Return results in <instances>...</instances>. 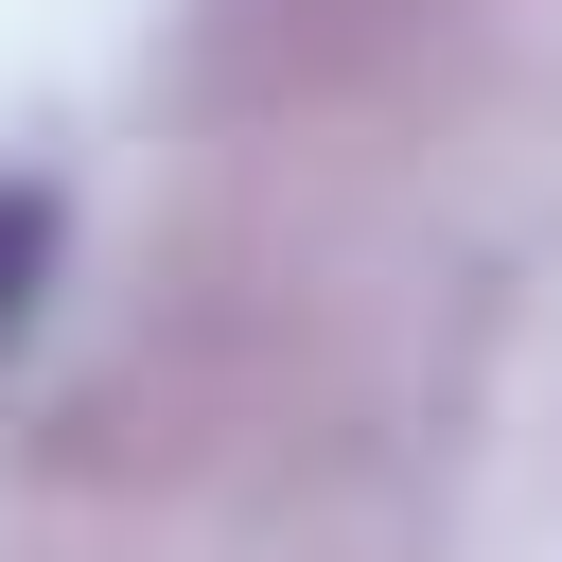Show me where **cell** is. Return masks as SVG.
<instances>
[{
    "instance_id": "6da1fadb",
    "label": "cell",
    "mask_w": 562,
    "mask_h": 562,
    "mask_svg": "<svg viewBox=\"0 0 562 562\" xmlns=\"http://www.w3.org/2000/svg\"><path fill=\"white\" fill-rule=\"evenodd\" d=\"M35 263H53V211H35V193H0V334L35 316Z\"/></svg>"
}]
</instances>
